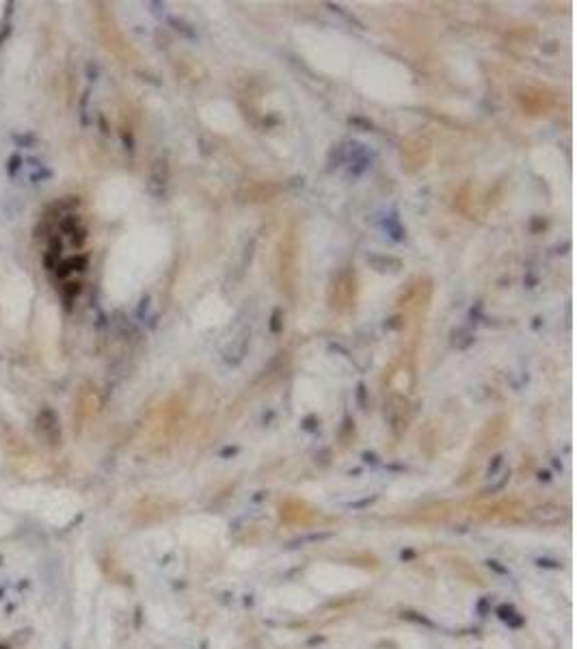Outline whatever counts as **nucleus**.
<instances>
[{
  "mask_svg": "<svg viewBox=\"0 0 577 649\" xmlns=\"http://www.w3.org/2000/svg\"><path fill=\"white\" fill-rule=\"evenodd\" d=\"M402 619H407V621H413V623H418V626H424V628H437L435 623L430 621V619H426L424 615H420V612H402Z\"/></svg>",
  "mask_w": 577,
  "mask_h": 649,
  "instance_id": "nucleus-2",
  "label": "nucleus"
},
{
  "mask_svg": "<svg viewBox=\"0 0 577 649\" xmlns=\"http://www.w3.org/2000/svg\"><path fill=\"white\" fill-rule=\"evenodd\" d=\"M0 649H9V647L7 645H0Z\"/></svg>",
  "mask_w": 577,
  "mask_h": 649,
  "instance_id": "nucleus-10",
  "label": "nucleus"
},
{
  "mask_svg": "<svg viewBox=\"0 0 577 649\" xmlns=\"http://www.w3.org/2000/svg\"><path fill=\"white\" fill-rule=\"evenodd\" d=\"M80 293V284L78 282H69V284H65V288H63V295L65 296H69V299H74L76 295Z\"/></svg>",
  "mask_w": 577,
  "mask_h": 649,
  "instance_id": "nucleus-4",
  "label": "nucleus"
},
{
  "mask_svg": "<svg viewBox=\"0 0 577 649\" xmlns=\"http://www.w3.org/2000/svg\"><path fill=\"white\" fill-rule=\"evenodd\" d=\"M495 615L502 619L504 623H508L510 619H513L517 615V610H515V606L513 604H502V606H497V610H495Z\"/></svg>",
  "mask_w": 577,
  "mask_h": 649,
  "instance_id": "nucleus-3",
  "label": "nucleus"
},
{
  "mask_svg": "<svg viewBox=\"0 0 577 649\" xmlns=\"http://www.w3.org/2000/svg\"><path fill=\"white\" fill-rule=\"evenodd\" d=\"M536 565L538 567H547V569H560V563L551 561V558H536Z\"/></svg>",
  "mask_w": 577,
  "mask_h": 649,
  "instance_id": "nucleus-5",
  "label": "nucleus"
},
{
  "mask_svg": "<svg viewBox=\"0 0 577 649\" xmlns=\"http://www.w3.org/2000/svg\"><path fill=\"white\" fill-rule=\"evenodd\" d=\"M486 612H489V599L482 597V599L478 602V615H480V617H486Z\"/></svg>",
  "mask_w": 577,
  "mask_h": 649,
  "instance_id": "nucleus-6",
  "label": "nucleus"
},
{
  "mask_svg": "<svg viewBox=\"0 0 577 649\" xmlns=\"http://www.w3.org/2000/svg\"><path fill=\"white\" fill-rule=\"evenodd\" d=\"M521 626H523V617H521V615H515V617L508 621V628H515V630H517V628H521Z\"/></svg>",
  "mask_w": 577,
  "mask_h": 649,
  "instance_id": "nucleus-7",
  "label": "nucleus"
},
{
  "mask_svg": "<svg viewBox=\"0 0 577 649\" xmlns=\"http://www.w3.org/2000/svg\"><path fill=\"white\" fill-rule=\"evenodd\" d=\"M400 556H402V561H409V558H413L415 554H413V552H411V550H407V552H402V554H400Z\"/></svg>",
  "mask_w": 577,
  "mask_h": 649,
  "instance_id": "nucleus-9",
  "label": "nucleus"
},
{
  "mask_svg": "<svg viewBox=\"0 0 577 649\" xmlns=\"http://www.w3.org/2000/svg\"><path fill=\"white\" fill-rule=\"evenodd\" d=\"M489 567H491V569H495L497 574H508V571L504 569V567H499V565H497V561H489Z\"/></svg>",
  "mask_w": 577,
  "mask_h": 649,
  "instance_id": "nucleus-8",
  "label": "nucleus"
},
{
  "mask_svg": "<svg viewBox=\"0 0 577 649\" xmlns=\"http://www.w3.org/2000/svg\"><path fill=\"white\" fill-rule=\"evenodd\" d=\"M37 428L44 433L46 442L50 444V446L52 444H54V446L61 444V424H58V418H56V413L52 412V409L44 407L37 413Z\"/></svg>",
  "mask_w": 577,
  "mask_h": 649,
  "instance_id": "nucleus-1",
  "label": "nucleus"
}]
</instances>
